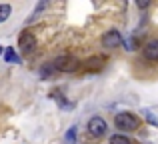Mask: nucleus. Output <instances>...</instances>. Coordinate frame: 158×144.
Returning <instances> with one entry per match:
<instances>
[{"label": "nucleus", "instance_id": "obj_9", "mask_svg": "<svg viewBox=\"0 0 158 144\" xmlns=\"http://www.w3.org/2000/svg\"><path fill=\"white\" fill-rule=\"evenodd\" d=\"M4 60L8 64H20V56L14 52V48H4Z\"/></svg>", "mask_w": 158, "mask_h": 144}, {"label": "nucleus", "instance_id": "obj_4", "mask_svg": "<svg viewBox=\"0 0 158 144\" xmlns=\"http://www.w3.org/2000/svg\"><path fill=\"white\" fill-rule=\"evenodd\" d=\"M18 48H20V52H22V54H30V52H34V48H36L34 34H32V32H28V30H24L22 34L18 36Z\"/></svg>", "mask_w": 158, "mask_h": 144}, {"label": "nucleus", "instance_id": "obj_10", "mask_svg": "<svg viewBox=\"0 0 158 144\" xmlns=\"http://www.w3.org/2000/svg\"><path fill=\"white\" fill-rule=\"evenodd\" d=\"M10 14H12V6L10 4H0V24L6 22V20L10 18Z\"/></svg>", "mask_w": 158, "mask_h": 144}, {"label": "nucleus", "instance_id": "obj_6", "mask_svg": "<svg viewBox=\"0 0 158 144\" xmlns=\"http://www.w3.org/2000/svg\"><path fill=\"white\" fill-rule=\"evenodd\" d=\"M142 54H144V58L150 60V62H158V38H152L144 44Z\"/></svg>", "mask_w": 158, "mask_h": 144}, {"label": "nucleus", "instance_id": "obj_12", "mask_svg": "<svg viewBox=\"0 0 158 144\" xmlns=\"http://www.w3.org/2000/svg\"><path fill=\"white\" fill-rule=\"evenodd\" d=\"M110 144H132V140L124 134H114V136H110Z\"/></svg>", "mask_w": 158, "mask_h": 144}, {"label": "nucleus", "instance_id": "obj_8", "mask_svg": "<svg viewBox=\"0 0 158 144\" xmlns=\"http://www.w3.org/2000/svg\"><path fill=\"white\" fill-rule=\"evenodd\" d=\"M50 98L58 102V106H60V108H72V102L66 100V98L60 94V90H52V92H50Z\"/></svg>", "mask_w": 158, "mask_h": 144}, {"label": "nucleus", "instance_id": "obj_11", "mask_svg": "<svg viewBox=\"0 0 158 144\" xmlns=\"http://www.w3.org/2000/svg\"><path fill=\"white\" fill-rule=\"evenodd\" d=\"M142 116H144V120H146V122H150L152 126H156V128H158V116L152 112V110L144 108V110H142Z\"/></svg>", "mask_w": 158, "mask_h": 144}, {"label": "nucleus", "instance_id": "obj_15", "mask_svg": "<svg viewBox=\"0 0 158 144\" xmlns=\"http://www.w3.org/2000/svg\"><path fill=\"white\" fill-rule=\"evenodd\" d=\"M0 52H2V46H0Z\"/></svg>", "mask_w": 158, "mask_h": 144}, {"label": "nucleus", "instance_id": "obj_3", "mask_svg": "<svg viewBox=\"0 0 158 144\" xmlns=\"http://www.w3.org/2000/svg\"><path fill=\"white\" fill-rule=\"evenodd\" d=\"M88 132L92 134V136H96V138H100V136H104L106 134V130H108V124H106V120L102 116H92L88 120Z\"/></svg>", "mask_w": 158, "mask_h": 144}, {"label": "nucleus", "instance_id": "obj_5", "mask_svg": "<svg viewBox=\"0 0 158 144\" xmlns=\"http://www.w3.org/2000/svg\"><path fill=\"white\" fill-rule=\"evenodd\" d=\"M118 44H122V34L116 28H112V30L102 34V46L104 48H116Z\"/></svg>", "mask_w": 158, "mask_h": 144}, {"label": "nucleus", "instance_id": "obj_14", "mask_svg": "<svg viewBox=\"0 0 158 144\" xmlns=\"http://www.w3.org/2000/svg\"><path fill=\"white\" fill-rule=\"evenodd\" d=\"M46 6H48V2H40L38 6H36V10L32 12V16H30V18H28V22H32V20H34V18H38V12H40V10H44V8H46Z\"/></svg>", "mask_w": 158, "mask_h": 144}, {"label": "nucleus", "instance_id": "obj_2", "mask_svg": "<svg viewBox=\"0 0 158 144\" xmlns=\"http://www.w3.org/2000/svg\"><path fill=\"white\" fill-rule=\"evenodd\" d=\"M52 66L56 72H76L80 68V60L72 54H62L58 58H54Z\"/></svg>", "mask_w": 158, "mask_h": 144}, {"label": "nucleus", "instance_id": "obj_7", "mask_svg": "<svg viewBox=\"0 0 158 144\" xmlns=\"http://www.w3.org/2000/svg\"><path fill=\"white\" fill-rule=\"evenodd\" d=\"M106 60L102 58V56H92V58H88L84 62V70H90V72H96V70H102V66H104Z\"/></svg>", "mask_w": 158, "mask_h": 144}, {"label": "nucleus", "instance_id": "obj_13", "mask_svg": "<svg viewBox=\"0 0 158 144\" xmlns=\"http://www.w3.org/2000/svg\"><path fill=\"white\" fill-rule=\"evenodd\" d=\"M66 144H76V126H72V128L66 132Z\"/></svg>", "mask_w": 158, "mask_h": 144}, {"label": "nucleus", "instance_id": "obj_1", "mask_svg": "<svg viewBox=\"0 0 158 144\" xmlns=\"http://www.w3.org/2000/svg\"><path fill=\"white\" fill-rule=\"evenodd\" d=\"M114 124L122 132H134V130H138L140 120H138V116H134L130 112H118L114 116Z\"/></svg>", "mask_w": 158, "mask_h": 144}]
</instances>
